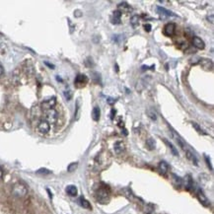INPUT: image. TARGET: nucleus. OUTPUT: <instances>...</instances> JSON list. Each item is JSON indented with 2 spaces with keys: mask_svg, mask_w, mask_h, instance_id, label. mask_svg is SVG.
Returning <instances> with one entry per match:
<instances>
[{
  "mask_svg": "<svg viewBox=\"0 0 214 214\" xmlns=\"http://www.w3.org/2000/svg\"><path fill=\"white\" fill-rule=\"evenodd\" d=\"M28 193V188L24 184L17 183L12 188V194L17 198H24Z\"/></svg>",
  "mask_w": 214,
  "mask_h": 214,
  "instance_id": "1",
  "label": "nucleus"
},
{
  "mask_svg": "<svg viewBox=\"0 0 214 214\" xmlns=\"http://www.w3.org/2000/svg\"><path fill=\"white\" fill-rule=\"evenodd\" d=\"M96 199L99 201L100 203H103V204L108 203L109 200V190H107L106 188H100L96 193Z\"/></svg>",
  "mask_w": 214,
  "mask_h": 214,
  "instance_id": "2",
  "label": "nucleus"
},
{
  "mask_svg": "<svg viewBox=\"0 0 214 214\" xmlns=\"http://www.w3.org/2000/svg\"><path fill=\"white\" fill-rule=\"evenodd\" d=\"M37 129H38V131L40 132V134H47L48 132L49 131V129H50L49 123V121L45 120V119L40 120V123H38Z\"/></svg>",
  "mask_w": 214,
  "mask_h": 214,
  "instance_id": "3",
  "label": "nucleus"
},
{
  "mask_svg": "<svg viewBox=\"0 0 214 214\" xmlns=\"http://www.w3.org/2000/svg\"><path fill=\"white\" fill-rule=\"evenodd\" d=\"M88 83V77L84 74H78L76 78L74 79V85L77 88H82Z\"/></svg>",
  "mask_w": 214,
  "mask_h": 214,
  "instance_id": "4",
  "label": "nucleus"
},
{
  "mask_svg": "<svg viewBox=\"0 0 214 214\" xmlns=\"http://www.w3.org/2000/svg\"><path fill=\"white\" fill-rule=\"evenodd\" d=\"M55 104H56V98L53 97V98H50V99L44 101L42 103V105H40V107H42V109L44 112H47V111H49V109H53L54 107L55 106Z\"/></svg>",
  "mask_w": 214,
  "mask_h": 214,
  "instance_id": "5",
  "label": "nucleus"
},
{
  "mask_svg": "<svg viewBox=\"0 0 214 214\" xmlns=\"http://www.w3.org/2000/svg\"><path fill=\"white\" fill-rule=\"evenodd\" d=\"M176 33V24L174 23H168L163 29V34L166 37H172Z\"/></svg>",
  "mask_w": 214,
  "mask_h": 214,
  "instance_id": "6",
  "label": "nucleus"
},
{
  "mask_svg": "<svg viewBox=\"0 0 214 214\" xmlns=\"http://www.w3.org/2000/svg\"><path fill=\"white\" fill-rule=\"evenodd\" d=\"M170 127V129H171V132H172V135H173V137H174V139L176 140V142L178 143V145L180 146L183 150H184V151H186V144H184V139L183 138L179 135L177 132H176V130H174L172 128L171 126H169Z\"/></svg>",
  "mask_w": 214,
  "mask_h": 214,
  "instance_id": "7",
  "label": "nucleus"
},
{
  "mask_svg": "<svg viewBox=\"0 0 214 214\" xmlns=\"http://www.w3.org/2000/svg\"><path fill=\"white\" fill-rule=\"evenodd\" d=\"M196 195H198V200L201 202L202 204L205 205V206H208L210 204L209 200H208V198L205 196V194L203 193V192H202L201 189H198V192H196Z\"/></svg>",
  "mask_w": 214,
  "mask_h": 214,
  "instance_id": "8",
  "label": "nucleus"
},
{
  "mask_svg": "<svg viewBox=\"0 0 214 214\" xmlns=\"http://www.w3.org/2000/svg\"><path fill=\"white\" fill-rule=\"evenodd\" d=\"M45 118H47V121H49V123H54V121L56 120L57 119V113L54 111V109H49V111H47L45 112Z\"/></svg>",
  "mask_w": 214,
  "mask_h": 214,
  "instance_id": "9",
  "label": "nucleus"
},
{
  "mask_svg": "<svg viewBox=\"0 0 214 214\" xmlns=\"http://www.w3.org/2000/svg\"><path fill=\"white\" fill-rule=\"evenodd\" d=\"M118 10L119 11L120 13H123V12L128 13V12H130V11L132 10V8H131V6L127 2H121V3L119 4Z\"/></svg>",
  "mask_w": 214,
  "mask_h": 214,
  "instance_id": "10",
  "label": "nucleus"
},
{
  "mask_svg": "<svg viewBox=\"0 0 214 214\" xmlns=\"http://www.w3.org/2000/svg\"><path fill=\"white\" fill-rule=\"evenodd\" d=\"M193 44L194 45L196 49H203L205 48L204 42L200 38H198V37H193Z\"/></svg>",
  "mask_w": 214,
  "mask_h": 214,
  "instance_id": "11",
  "label": "nucleus"
},
{
  "mask_svg": "<svg viewBox=\"0 0 214 214\" xmlns=\"http://www.w3.org/2000/svg\"><path fill=\"white\" fill-rule=\"evenodd\" d=\"M124 149H125V145H124V143L123 141H117L114 143V152L117 153V154H120V153H123L124 151Z\"/></svg>",
  "mask_w": 214,
  "mask_h": 214,
  "instance_id": "12",
  "label": "nucleus"
},
{
  "mask_svg": "<svg viewBox=\"0 0 214 214\" xmlns=\"http://www.w3.org/2000/svg\"><path fill=\"white\" fill-rule=\"evenodd\" d=\"M157 12H158L160 15L165 16V17H176V14H174L173 12H171V11L167 10L166 8L161 7V6H158V7H157Z\"/></svg>",
  "mask_w": 214,
  "mask_h": 214,
  "instance_id": "13",
  "label": "nucleus"
},
{
  "mask_svg": "<svg viewBox=\"0 0 214 214\" xmlns=\"http://www.w3.org/2000/svg\"><path fill=\"white\" fill-rule=\"evenodd\" d=\"M65 192H66V193L69 195V196H76L77 195V193H78V189H77V188L75 187V186H73V184H70V186H67L66 187V188H65Z\"/></svg>",
  "mask_w": 214,
  "mask_h": 214,
  "instance_id": "14",
  "label": "nucleus"
},
{
  "mask_svg": "<svg viewBox=\"0 0 214 214\" xmlns=\"http://www.w3.org/2000/svg\"><path fill=\"white\" fill-rule=\"evenodd\" d=\"M78 203L80 206H82L83 208H86V209H92V206L90 204V202L84 198L83 196H80V198H78Z\"/></svg>",
  "mask_w": 214,
  "mask_h": 214,
  "instance_id": "15",
  "label": "nucleus"
},
{
  "mask_svg": "<svg viewBox=\"0 0 214 214\" xmlns=\"http://www.w3.org/2000/svg\"><path fill=\"white\" fill-rule=\"evenodd\" d=\"M158 168H159L160 173H161V174H163V175L167 174L168 171H169V165H168L165 161H161L160 163H159Z\"/></svg>",
  "mask_w": 214,
  "mask_h": 214,
  "instance_id": "16",
  "label": "nucleus"
},
{
  "mask_svg": "<svg viewBox=\"0 0 214 214\" xmlns=\"http://www.w3.org/2000/svg\"><path fill=\"white\" fill-rule=\"evenodd\" d=\"M101 118V109L99 107H95L92 111V119L95 121H99Z\"/></svg>",
  "mask_w": 214,
  "mask_h": 214,
  "instance_id": "17",
  "label": "nucleus"
},
{
  "mask_svg": "<svg viewBox=\"0 0 214 214\" xmlns=\"http://www.w3.org/2000/svg\"><path fill=\"white\" fill-rule=\"evenodd\" d=\"M121 14H123V13H120L119 10L114 11V15H113V21H112L113 24H114V25H119V23H120V18H121Z\"/></svg>",
  "mask_w": 214,
  "mask_h": 214,
  "instance_id": "18",
  "label": "nucleus"
},
{
  "mask_svg": "<svg viewBox=\"0 0 214 214\" xmlns=\"http://www.w3.org/2000/svg\"><path fill=\"white\" fill-rule=\"evenodd\" d=\"M186 153H187V158H188L189 161H192L195 166H198V158L195 157V155H194L192 151H189V150H187Z\"/></svg>",
  "mask_w": 214,
  "mask_h": 214,
  "instance_id": "19",
  "label": "nucleus"
},
{
  "mask_svg": "<svg viewBox=\"0 0 214 214\" xmlns=\"http://www.w3.org/2000/svg\"><path fill=\"white\" fill-rule=\"evenodd\" d=\"M130 25L133 29H136L138 26H139V17L137 15L132 16L130 18Z\"/></svg>",
  "mask_w": 214,
  "mask_h": 214,
  "instance_id": "20",
  "label": "nucleus"
},
{
  "mask_svg": "<svg viewBox=\"0 0 214 214\" xmlns=\"http://www.w3.org/2000/svg\"><path fill=\"white\" fill-rule=\"evenodd\" d=\"M164 142L167 144V145H168V147H169L170 149H171V151H172V153L173 154H174L175 156H179V152H178V149L174 146V145H173V143H171L170 141H168L167 139H165V138H164Z\"/></svg>",
  "mask_w": 214,
  "mask_h": 214,
  "instance_id": "21",
  "label": "nucleus"
},
{
  "mask_svg": "<svg viewBox=\"0 0 214 214\" xmlns=\"http://www.w3.org/2000/svg\"><path fill=\"white\" fill-rule=\"evenodd\" d=\"M193 188V179L192 177H190L189 175H188L186 177V188L190 190Z\"/></svg>",
  "mask_w": 214,
  "mask_h": 214,
  "instance_id": "22",
  "label": "nucleus"
},
{
  "mask_svg": "<svg viewBox=\"0 0 214 214\" xmlns=\"http://www.w3.org/2000/svg\"><path fill=\"white\" fill-rule=\"evenodd\" d=\"M146 147H147L149 150H153V149H155V147H156V142H155V140L153 139V138H148V139L146 140Z\"/></svg>",
  "mask_w": 214,
  "mask_h": 214,
  "instance_id": "23",
  "label": "nucleus"
},
{
  "mask_svg": "<svg viewBox=\"0 0 214 214\" xmlns=\"http://www.w3.org/2000/svg\"><path fill=\"white\" fill-rule=\"evenodd\" d=\"M172 178H173V181H174V183H175V184L177 187H181L182 184H183V180L182 179L179 177V176H177V175H175V174H173L172 175Z\"/></svg>",
  "mask_w": 214,
  "mask_h": 214,
  "instance_id": "24",
  "label": "nucleus"
},
{
  "mask_svg": "<svg viewBox=\"0 0 214 214\" xmlns=\"http://www.w3.org/2000/svg\"><path fill=\"white\" fill-rule=\"evenodd\" d=\"M193 128H194L196 131H198L199 134H204V135H205V134H207L206 132H205V131H204V130L202 129L201 127L199 126V124H198V123H193Z\"/></svg>",
  "mask_w": 214,
  "mask_h": 214,
  "instance_id": "25",
  "label": "nucleus"
},
{
  "mask_svg": "<svg viewBox=\"0 0 214 214\" xmlns=\"http://www.w3.org/2000/svg\"><path fill=\"white\" fill-rule=\"evenodd\" d=\"M147 114H148V117L151 119L152 120H156V119H157V115H156V113L154 112L153 109H147Z\"/></svg>",
  "mask_w": 214,
  "mask_h": 214,
  "instance_id": "26",
  "label": "nucleus"
},
{
  "mask_svg": "<svg viewBox=\"0 0 214 214\" xmlns=\"http://www.w3.org/2000/svg\"><path fill=\"white\" fill-rule=\"evenodd\" d=\"M77 167H78V163H77V162H75V163H71L70 165H69V166L67 167V171H68L69 173L74 172L75 170L77 169Z\"/></svg>",
  "mask_w": 214,
  "mask_h": 214,
  "instance_id": "27",
  "label": "nucleus"
},
{
  "mask_svg": "<svg viewBox=\"0 0 214 214\" xmlns=\"http://www.w3.org/2000/svg\"><path fill=\"white\" fill-rule=\"evenodd\" d=\"M63 95H64L65 99H66L67 101H70V100L72 99V91H71V90H66V91H64V92H63Z\"/></svg>",
  "mask_w": 214,
  "mask_h": 214,
  "instance_id": "28",
  "label": "nucleus"
},
{
  "mask_svg": "<svg viewBox=\"0 0 214 214\" xmlns=\"http://www.w3.org/2000/svg\"><path fill=\"white\" fill-rule=\"evenodd\" d=\"M92 75H94V76H93V81H94V82L95 83H100L101 82V77H100V74L99 73H98V72H93V73H92Z\"/></svg>",
  "mask_w": 214,
  "mask_h": 214,
  "instance_id": "29",
  "label": "nucleus"
},
{
  "mask_svg": "<svg viewBox=\"0 0 214 214\" xmlns=\"http://www.w3.org/2000/svg\"><path fill=\"white\" fill-rule=\"evenodd\" d=\"M50 173L51 172L49 170L44 169V168H42V169H40V170L37 171V174H39V175H49V174H50Z\"/></svg>",
  "mask_w": 214,
  "mask_h": 214,
  "instance_id": "30",
  "label": "nucleus"
},
{
  "mask_svg": "<svg viewBox=\"0 0 214 214\" xmlns=\"http://www.w3.org/2000/svg\"><path fill=\"white\" fill-rule=\"evenodd\" d=\"M144 29H145L146 32H150V31H151V29H152V26L150 24H146L145 26H144Z\"/></svg>",
  "mask_w": 214,
  "mask_h": 214,
  "instance_id": "31",
  "label": "nucleus"
},
{
  "mask_svg": "<svg viewBox=\"0 0 214 214\" xmlns=\"http://www.w3.org/2000/svg\"><path fill=\"white\" fill-rule=\"evenodd\" d=\"M107 102H108L109 105H114V104L115 103V100L113 99V98H109V99L107 100Z\"/></svg>",
  "mask_w": 214,
  "mask_h": 214,
  "instance_id": "32",
  "label": "nucleus"
},
{
  "mask_svg": "<svg viewBox=\"0 0 214 214\" xmlns=\"http://www.w3.org/2000/svg\"><path fill=\"white\" fill-rule=\"evenodd\" d=\"M205 161H206V163H207V166L209 167V169H210V170H212V167H211V164H210V160L208 159L207 156H205Z\"/></svg>",
  "mask_w": 214,
  "mask_h": 214,
  "instance_id": "33",
  "label": "nucleus"
},
{
  "mask_svg": "<svg viewBox=\"0 0 214 214\" xmlns=\"http://www.w3.org/2000/svg\"><path fill=\"white\" fill-rule=\"evenodd\" d=\"M3 74H4V68H3V65L0 63V77L3 76Z\"/></svg>",
  "mask_w": 214,
  "mask_h": 214,
  "instance_id": "34",
  "label": "nucleus"
},
{
  "mask_svg": "<svg viewBox=\"0 0 214 214\" xmlns=\"http://www.w3.org/2000/svg\"><path fill=\"white\" fill-rule=\"evenodd\" d=\"M44 64H45V65H48V66H49L51 69H54V64H50V63H49L48 61H45V62H44Z\"/></svg>",
  "mask_w": 214,
  "mask_h": 214,
  "instance_id": "35",
  "label": "nucleus"
},
{
  "mask_svg": "<svg viewBox=\"0 0 214 214\" xmlns=\"http://www.w3.org/2000/svg\"><path fill=\"white\" fill-rule=\"evenodd\" d=\"M2 177H3V169L0 167V179H1Z\"/></svg>",
  "mask_w": 214,
  "mask_h": 214,
  "instance_id": "36",
  "label": "nucleus"
}]
</instances>
